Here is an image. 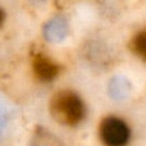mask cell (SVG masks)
<instances>
[{"label": "cell", "instance_id": "cell-1", "mask_svg": "<svg viewBox=\"0 0 146 146\" xmlns=\"http://www.w3.org/2000/svg\"><path fill=\"white\" fill-rule=\"evenodd\" d=\"M49 114L56 124L77 128L87 119V105L73 90H59L49 101Z\"/></svg>", "mask_w": 146, "mask_h": 146}, {"label": "cell", "instance_id": "cell-2", "mask_svg": "<svg viewBox=\"0 0 146 146\" xmlns=\"http://www.w3.org/2000/svg\"><path fill=\"white\" fill-rule=\"evenodd\" d=\"M96 136L101 146H131L132 127L119 115H105L98 124Z\"/></svg>", "mask_w": 146, "mask_h": 146}, {"label": "cell", "instance_id": "cell-3", "mask_svg": "<svg viewBox=\"0 0 146 146\" xmlns=\"http://www.w3.org/2000/svg\"><path fill=\"white\" fill-rule=\"evenodd\" d=\"M33 74L40 82H51L59 74V67L51 59L44 55L35 56L32 62Z\"/></svg>", "mask_w": 146, "mask_h": 146}, {"label": "cell", "instance_id": "cell-4", "mask_svg": "<svg viewBox=\"0 0 146 146\" xmlns=\"http://www.w3.org/2000/svg\"><path fill=\"white\" fill-rule=\"evenodd\" d=\"M28 146H66V144L58 135L40 127L32 132Z\"/></svg>", "mask_w": 146, "mask_h": 146}, {"label": "cell", "instance_id": "cell-5", "mask_svg": "<svg viewBox=\"0 0 146 146\" xmlns=\"http://www.w3.org/2000/svg\"><path fill=\"white\" fill-rule=\"evenodd\" d=\"M133 49L141 58L146 59V30L140 32L133 40Z\"/></svg>", "mask_w": 146, "mask_h": 146}, {"label": "cell", "instance_id": "cell-6", "mask_svg": "<svg viewBox=\"0 0 146 146\" xmlns=\"http://www.w3.org/2000/svg\"><path fill=\"white\" fill-rule=\"evenodd\" d=\"M4 17H5V15H4V12L0 9V26H1L3 22H4Z\"/></svg>", "mask_w": 146, "mask_h": 146}]
</instances>
